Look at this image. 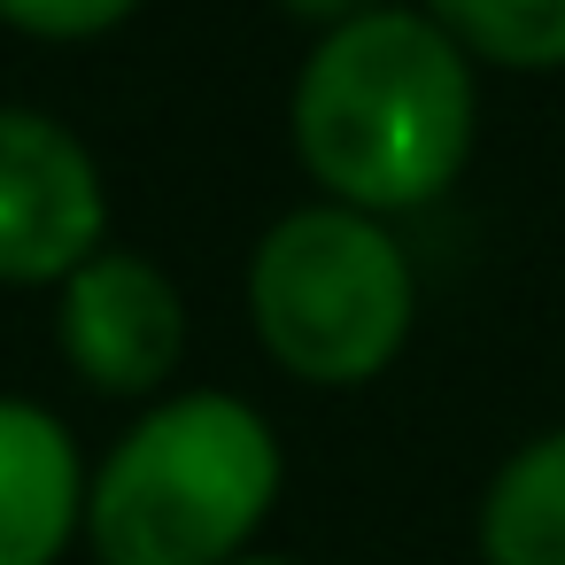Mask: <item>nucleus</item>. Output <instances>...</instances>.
I'll return each mask as SVG.
<instances>
[{"label": "nucleus", "mask_w": 565, "mask_h": 565, "mask_svg": "<svg viewBox=\"0 0 565 565\" xmlns=\"http://www.w3.org/2000/svg\"><path fill=\"white\" fill-rule=\"evenodd\" d=\"M472 55L411 9H364L333 24L295 78V156L310 179L364 210H426L472 156Z\"/></svg>", "instance_id": "f257e3e1"}, {"label": "nucleus", "mask_w": 565, "mask_h": 565, "mask_svg": "<svg viewBox=\"0 0 565 565\" xmlns=\"http://www.w3.org/2000/svg\"><path fill=\"white\" fill-rule=\"evenodd\" d=\"M271 503V426L241 395H171L86 480V534L102 565H233Z\"/></svg>", "instance_id": "f03ea898"}, {"label": "nucleus", "mask_w": 565, "mask_h": 565, "mask_svg": "<svg viewBox=\"0 0 565 565\" xmlns=\"http://www.w3.org/2000/svg\"><path fill=\"white\" fill-rule=\"evenodd\" d=\"M248 310L264 349L310 387H356L387 372L418 318V279L395 233L349 202L295 210L248 264Z\"/></svg>", "instance_id": "7ed1b4c3"}, {"label": "nucleus", "mask_w": 565, "mask_h": 565, "mask_svg": "<svg viewBox=\"0 0 565 565\" xmlns=\"http://www.w3.org/2000/svg\"><path fill=\"white\" fill-rule=\"evenodd\" d=\"M109 194L78 132L40 109H0V279L63 287L86 256H102Z\"/></svg>", "instance_id": "20e7f679"}, {"label": "nucleus", "mask_w": 565, "mask_h": 565, "mask_svg": "<svg viewBox=\"0 0 565 565\" xmlns=\"http://www.w3.org/2000/svg\"><path fill=\"white\" fill-rule=\"evenodd\" d=\"M63 356L102 395H156L186 356L179 287L132 248L86 256L63 279Z\"/></svg>", "instance_id": "39448f33"}, {"label": "nucleus", "mask_w": 565, "mask_h": 565, "mask_svg": "<svg viewBox=\"0 0 565 565\" xmlns=\"http://www.w3.org/2000/svg\"><path fill=\"white\" fill-rule=\"evenodd\" d=\"M78 519L86 472L71 434L40 403L0 395V565H55Z\"/></svg>", "instance_id": "423d86ee"}, {"label": "nucleus", "mask_w": 565, "mask_h": 565, "mask_svg": "<svg viewBox=\"0 0 565 565\" xmlns=\"http://www.w3.org/2000/svg\"><path fill=\"white\" fill-rule=\"evenodd\" d=\"M488 565H565V426L511 449L480 503Z\"/></svg>", "instance_id": "0eeeda50"}, {"label": "nucleus", "mask_w": 565, "mask_h": 565, "mask_svg": "<svg viewBox=\"0 0 565 565\" xmlns=\"http://www.w3.org/2000/svg\"><path fill=\"white\" fill-rule=\"evenodd\" d=\"M426 17L495 71H565V0H426Z\"/></svg>", "instance_id": "6e6552de"}, {"label": "nucleus", "mask_w": 565, "mask_h": 565, "mask_svg": "<svg viewBox=\"0 0 565 565\" xmlns=\"http://www.w3.org/2000/svg\"><path fill=\"white\" fill-rule=\"evenodd\" d=\"M132 9H140V0H0V24H17V32H32V40L71 47V40L117 32Z\"/></svg>", "instance_id": "1a4fd4ad"}, {"label": "nucleus", "mask_w": 565, "mask_h": 565, "mask_svg": "<svg viewBox=\"0 0 565 565\" xmlns=\"http://www.w3.org/2000/svg\"><path fill=\"white\" fill-rule=\"evenodd\" d=\"M287 17H310V24H349V17H364V9H380V0H279Z\"/></svg>", "instance_id": "9d476101"}, {"label": "nucleus", "mask_w": 565, "mask_h": 565, "mask_svg": "<svg viewBox=\"0 0 565 565\" xmlns=\"http://www.w3.org/2000/svg\"><path fill=\"white\" fill-rule=\"evenodd\" d=\"M233 565H287V557H233Z\"/></svg>", "instance_id": "9b49d317"}]
</instances>
